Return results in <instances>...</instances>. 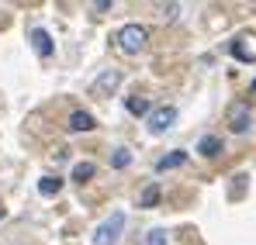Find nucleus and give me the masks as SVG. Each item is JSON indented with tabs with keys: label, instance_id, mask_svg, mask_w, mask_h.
Masks as SVG:
<instances>
[{
	"label": "nucleus",
	"instance_id": "1",
	"mask_svg": "<svg viewBox=\"0 0 256 245\" xmlns=\"http://www.w3.org/2000/svg\"><path fill=\"white\" fill-rule=\"evenodd\" d=\"M122 232H125V214L114 211V214H108V218L97 225V232H94V245H114L118 239H122Z\"/></svg>",
	"mask_w": 256,
	"mask_h": 245
},
{
	"label": "nucleus",
	"instance_id": "2",
	"mask_svg": "<svg viewBox=\"0 0 256 245\" xmlns=\"http://www.w3.org/2000/svg\"><path fill=\"white\" fill-rule=\"evenodd\" d=\"M146 38H149V31L142 28V24H125L122 31H118V48L128 52V55H135V52H142L146 48Z\"/></svg>",
	"mask_w": 256,
	"mask_h": 245
},
{
	"label": "nucleus",
	"instance_id": "3",
	"mask_svg": "<svg viewBox=\"0 0 256 245\" xmlns=\"http://www.w3.org/2000/svg\"><path fill=\"white\" fill-rule=\"evenodd\" d=\"M173 121H176V107L173 104H163V107H156L152 114H149V131L152 135H163V131H170Z\"/></svg>",
	"mask_w": 256,
	"mask_h": 245
},
{
	"label": "nucleus",
	"instance_id": "4",
	"mask_svg": "<svg viewBox=\"0 0 256 245\" xmlns=\"http://www.w3.org/2000/svg\"><path fill=\"white\" fill-rule=\"evenodd\" d=\"M118 83H122V73H118V69H104V73L94 80V93H97V97H108V93L118 90Z\"/></svg>",
	"mask_w": 256,
	"mask_h": 245
},
{
	"label": "nucleus",
	"instance_id": "5",
	"mask_svg": "<svg viewBox=\"0 0 256 245\" xmlns=\"http://www.w3.org/2000/svg\"><path fill=\"white\" fill-rule=\"evenodd\" d=\"M228 128L239 131V135L250 131V107H246V104H236V107L228 111Z\"/></svg>",
	"mask_w": 256,
	"mask_h": 245
},
{
	"label": "nucleus",
	"instance_id": "6",
	"mask_svg": "<svg viewBox=\"0 0 256 245\" xmlns=\"http://www.w3.org/2000/svg\"><path fill=\"white\" fill-rule=\"evenodd\" d=\"M32 48H35L42 59L52 55V38H48V31H45V28H32Z\"/></svg>",
	"mask_w": 256,
	"mask_h": 245
},
{
	"label": "nucleus",
	"instance_id": "7",
	"mask_svg": "<svg viewBox=\"0 0 256 245\" xmlns=\"http://www.w3.org/2000/svg\"><path fill=\"white\" fill-rule=\"evenodd\" d=\"M187 163V152H170V156H163V159H156V173H166V169H176V166Z\"/></svg>",
	"mask_w": 256,
	"mask_h": 245
},
{
	"label": "nucleus",
	"instance_id": "8",
	"mask_svg": "<svg viewBox=\"0 0 256 245\" xmlns=\"http://www.w3.org/2000/svg\"><path fill=\"white\" fill-rule=\"evenodd\" d=\"M70 128H73V131H90V128H94V114L73 111V114H70Z\"/></svg>",
	"mask_w": 256,
	"mask_h": 245
},
{
	"label": "nucleus",
	"instance_id": "9",
	"mask_svg": "<svg viewBox=\"0 0 256 245\" xmlns=\"http://www.w3.org/2000/svg\"><path fill=\"white\" fill-rule=\"evenodd\" d=\"M59 190H62V180H59V176H42V180H38V194H42V197H56Z\"/></svg>",
	"mask_w": 256,
	"mask_h": 245
},
{
	"label": "nucleus",
	"instance_id": "10",
	"mask_svg": "<svg viewBox=\"0 0 256 245\" xmlns=\"http://www.w3.org/2000/svg\"><path fill=\"white\" fill-rule=\"evenodd\" d=\"M198 152H201V156H218V152H222V138H214V135H204V138L198 142Z\"/></svg>",
	"mask_w": 256,
	"mask_h": 245
},
{
	"label": "nucleus",
	"instance_id": "11",
	"mask_svg": "<svg viewBox=\"0 0 256 245\" xmlns=\"http://www.w3.org/2000/svg\"><path fill=\"white\" fill-rule=\"evenodd\" d=\"M94 173H97V166H94V163H76V166H73V180H76V183H86Z\"/></svg>",
	"mask_w": 256,
	"mask_h": 245
},
{
	"label": "nucleus",
	"instance_id": "12",
	"mask_svg": "<svg viewBox=\"0 0 256 245\" xmlns=\"http://www.w3.org/2000/svg\"><path fill=\"white\" fill-rule=\"evenodd\" d=\"M156 201H160V187L149 183V187L142 190V197H138V207H156Z\"/></svg>",
	"mask_w": 256,
	"mask_h": 245
},
{
	"label": "nucleus",
	"instance_id": "13",
	"mask_svg": "<svg viewBox=\"0 0 256 245\" xmlns=\"http://www.w3.org/2000/svg\"><path fill=\"white\" fill-rule=\"evenodd\" d=\"M128 111L132 114H152V107H149L146 97H128Z\"/></svg>",
	"mask_w": 256,
	"mask_h": 245
},
{
	"label": "nucleus",
	"instance_id": "14",
	"mask_svg": "<svg viewBox=\"0 0 256 245\" xmlns=\"http://www.w3.org/2000/svg\"><path fill=\"white\" fill-rule=\"evenodd\" d=\"M232 52H236V55H239L242 62H253V59H256V52H253V48H246V45H242V38L232 41Z\"/></svg>",
	"mask_w": 256,
	"mask_h": 245
},
{
	"label": "nucleus",
	"instance_id": "15",
	"mask_svg": "<svg viewBox=\"0 0 256 245\" xmlns=\"http://www.w3.org/2000/svg\"><path fill=\"white\" fill-rule=\"evenodd\" d=\"M128 163H132V152H128V149H118V152L111 156V166H114V169H125Z\"/></svg>",
	"mask_w": 256,
	"mask_h": 245
},
{
	"label": "nucleus",
	"instance_id": "16",
	"mask_svg": "<svg viewBox=\"0 0 256 245\" xmlns=\"http://www.w3.org/2000/svg\"><path fill=\"white\" fill-rule=\"evenodd\" d=\"M142 245H166V232H163V228H152V232L146 235V242H142Z\"/></svg>",
	"mask_w": 256,
	"mask_h": 245
},
{
	"label": "nucleus",
	"instance_id": "17",
	"mask_svg": "<svg viewBox=\"0 0 256 245\" xmlns=\"http://www.w3.org/2000/svg\"><path fill=\"white\" fill-rule=\"evenodd\" d=\"M253 93H256V80H253Z\"/></svg>",
	"mask_w": 256,
	"mask_h": 245
}]
</instances>
